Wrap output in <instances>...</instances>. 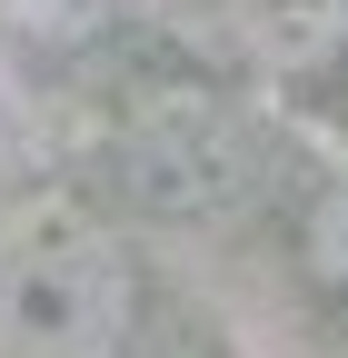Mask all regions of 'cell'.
I'll return each mask as SVG.
<instances>
[{"mask_svg": "<svg viewBox=\"0 0 348 358\" xmlns=\"http://www.w3.org/2000/svg\"><path fill=\"white\" fill-rule=\"evenodd\" d=\"M20 30H40V40H80V30H100V10L110 0H0Z\"/></svg>", "mask_w": 348, "mask_h": 358, "instance_id": "5b68a950", "label": "cell"}, {"mask_svg": "<svg viewBox=\"0 0 348 358\" xmlns=\"http://www.w3.org/2000/svg\"><path fill=\"white\" fill-rule=\"evenodd\" d=\"M209 30L259 70H309L348 50V0H209Z\"/></svg>", "mask_w": 348, "mask_h": 358, "instance_id": "3957f363", "label": "cell"}, {"mask_svg": "<svg viewBox=\"0 0 348 358\" xmlns=\"http://www.w3.org/2000/svg\"><path fill=\"white\" fill-rule=\"evenodd\" d=\"M129 329V259L90 209L40 199L0 219V358H110Z\"/></svg>", "mask_w": 348, "mask_h": 358, "instance_id": "6da1fadb", "label": "cell"}, {"mask_svg": "<svg viewBox=\"0 0 348 358\" xmlns=\"http://www.w3.org/2000/svg\"><path fill=\"white\" fill-rule=\"evenodd\" d=\"M129 179H140L159 209H219L229 179H239V140L219 129V110L159 100L140 129H129Z\"/></svg>", "mask_w": 348, "mask_h": 358, "instance_id": "7a4b0ae2", "label": "cell"}, {"mask_svg": "<svg viewBox=\"0 0 348 358\" xmlns=\"http://www.w3.org/2000/svg\"><path fill=\"white\" fill-rule=\"evenodd\" d=\"M309 268H319V289L338 299V319H348V179L319 199V219H309Z\"/></svg>", "mask_w": 348, "mask_h": 358, "instance_id": "277c9868", "label": "cell"}]
</instances>
